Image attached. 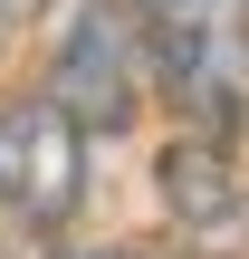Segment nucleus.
<instances>
[{"instance_id": "5", "label": "nucleus", "mask_w": 249, "mask_h": 259, "mask_svg": "<svg viewBox=\"0 0 249 259\" xmlns=\"http://www.w3.org/2000/svg\"><path fill=\"white\" fill-rule=\"evenodd\" d=\"M86 259H144V250H86Z\"/></svg>"}, {"instance_id": "2", "label": "nucleus", "mask_w": 249, "mask_h": 259, "mask_svg": "<svg viewBox=\"0 0 249 259\" xmlns=\"http://www.w3.org/2000/svg\"><path fill=\"white\" fill-rule=\"evenodd\" d=\"M144 87H154V19H144V0H77L67 38H58L48 96L86 135H125L134 106H144Z\"/></svg>"}, {"instance_id": "1", "label": "nucleus", "mask_w": 249, "mask_h": 259, "mask_svg": "<svg viewBox=\"0 0 249 259\" xmlns=\"http://www.w3.org/2000/svg\"><path fill=\"white\" fill-rule=\"evenodd\" d=\"M154 19V87L182 106L192 135L249 125V0H144Z\"/></svg>"}, {"instance_id": "4", "label": "nucleus", "mask_w": 249, "mask_h": 259, "mask_svg": "<svg viewBox=\"0 0 249 259\" xmlns=\"http://www.w3.org/2000/svg\"><path fill=\"white\" fill-rule=\"evenodd\" d=\"M163 202H173V221H192V231H221L230 211H240V173H230V144L221 135H182V144H163Z\"/></svg>"}, {"instance_id": "3", "label": "nucleus", "mask_w": 249, "mask_h": 259, "mask_svg": "<svg viewBox=\"0 0 249 259\" xmlns=\"http://www.w3.org/2000/svg\"><path fill=\"white\" fill-rule=\"evenodd\" d=\"M86 192V125L38 87L0 106V211L29 231H58Z\"/></svg>"}]
</instances>
